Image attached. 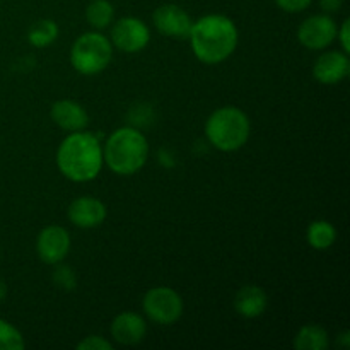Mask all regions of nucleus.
<instances>
[{
    "label": "nucleus",
    "mask_w": 350,
    "mask_h": 350,
    "mask_svg": "<svg viewBox=\"0 0 350 350\" xmlns=\"http://www.w3.org/2000/svg\"><path fill=\"white\" fill-rule=\"evenodd\" d=\"M188 40L202 64L215 65L234 53L239 40L238 27L228 16L208 14L191 24Z\"/></svg>",
    "instance_id": "f257e3e1"
},
{
    "label": "nucleus",
    "mask_w": 350,
    "mask_h": 350,
    "mask_svg": "<svg viewBox=\"0 0 350 350\" xmlns=\"http://www.w3.org/2000/svg\"><path fill=\"white\" fill-rule=\"evenodd\" d=\"M103 147L92 133L70 132L62 140L57 152V166L67 180L75 183L91 181L103 170Z\"/></svg>",
    "instance_id": "f03ea898"
},
{
    "label": "nucleus",
    "mask_w": 350,
    "mask_h": 350,
    "mask_svg": "<svg viewBox=\"0 0 350 350\" xmlns=\"http://www.w3.org/2000/svg\"><path fill=\"white\" fill-rule=\"evenodd\" d=\"M149 156L146 135L132 126L115 130L106 140L103 159L113 173L130 176L142 170Z\"/></svg>",
    "instance_id": "7ed1b4c3"
},
{
    "label": "nucleus",
    "mask_w": 350,
    "mask_h": 350,
    "mask_svg": "<svg viewBox=\"0 0 350 350\" xmlns=\"http://www.w3.org/2000/svg\"><path fill=\"white\" fill-rule=\"evenodd\" d=\"M250 118L236 106H224L212 113L205 123V135L211 146L222 152L241 149L250 139Z\"/></svg>",
    "instance_id": "20e7f679"
},
{
    "label": "nucleus",
    "mask_w": 350,
    "mask_h": 350,
    "mask_svg": "<svg viewBox=\"0 0 350 350\" xmlns=\"http://www.w3.org/2000/svg\"><path fill=\"white\" fill-rule=\"evenodd\" d=\"M113 57V44L105 34L84 33L70 48V64L79 74L96 75L105 70Z\"/></svg>",
    "instance_id": "39448f33"
},
{
    "label": "nucleus",
    "mask_w": 350,
    "mask_h": 350,
    "mask_svg": "<svg viewBox=\"0 0 350 350\" xmlns=\"http://www.w3.org/2000/svg\"><path fill=\"white\" fill-rule=\"evenodd\" d=\"M142 308L150 321L167 327L176 323L183 314V299L171 287H154L144 296Z\"/></svg>",
    "instance_id": "423d86ee"
},
{
    "label": "nucleus",
    "mask_w": 350,
    "mask_h": 350,
    "mask_svg": "<svg viewBox=\"0 0 350 350\" xmlns=\"http://www.w3.org/2000/svg\"><path fill=\"white\" fill-rule=\"evenodd\" d=\"M109 41L125 53H139L149 44L150 31L139 17H122L113 26Z\"/></svg>",
    "instance_id": "0eeeda50"
},
{
    "label": "nucleus",
    "mask_w": 350,
    "mask_h": 350,
    "mask_svg": "<svg viewBox=\"0 0 350 350\" xmlns=\"http://www.w3.org/2000/svg\"><path fill=\"white\" fill-rule=\"evenodd\" d=\"M337 24L328 14H317L301 23L297 40L310 50H323L337 38Z\"/></svg>",
    "instance_id": "6e6552de"
},
{
    "label": "nucleus",
    "mask_w": 350,
    "mask_h": 350,
    "mask_svg": "<svg viewBox=\"0 0 350 350\" xmlns=\"http://www.w3.org/2000/svg\"><path fill=\"white\" fill-rule=\"evenodd\" d=\"M152 23L159 33L164 36L174 38V40H187L190 36L191 17L185 9L174 3H164L157 7L152 14Z\"/></svg>",
    "instance_id": "1a4fd4ad"
},
{
    "label": "nucleus",
    "mask_w": 350,
    "mask_h": 350,
    "mask_svg": "<svg viewBox=\"0 0 350 350\" xmlns=\"http://www.w3.org/2000/svg\"><path fill=\"white\" fill-rule=\"evenodd\" d=\"M36 250L40 258L48 265H57L70 250V234L60 226H46L41 229L36 239Z\"/></svg>",
    "instance_id": "9d476101"
},
{
    "label": "nucleus",
    "mask_w": 350,
    "mask_h": 350,
    "mask_svg": "<svg viewBox=\"0 0 350 350\" xmlns=\"http://www.w3.org/2000/svg\"><path fill=\"white\" fill-rule=\"evenodd\" d=\"M350 72V60L345 51H327L313 65V75L320 84H337Z\"/></svg>",
    "instance_id": "9b49d317"
},
{
    "label": "nucleus",
    "mask_w": 350,
    "mask_h": 350,
    "mask_svg": "<svg viewBox=\"0 0 350 350\" xmlns=\"http://www.w3.org/2000/svg\"><path fill=\"white\" fill-rule=\"evenodd\" d=\"M106 205L94 197H81L68 207V219L81 229L98 228L106 219Z\"/></svg>",
    "instance_id": "f8f14e48"
},
{
    "label": "nucleus",
    "mask_w": 350,
    "mask_h": 350,
    "mask_svg": "<svg viewBox=\"0 0 350 350\" xmlns=\"http://www.w3.org/2000/svg\"><path fill=\"white\" fill-rule=\"evenodd\" d=\"M147 334V325L140 314L125 311L120 313L111 323V335L118 344L137 345L144 340Z\"/></svg>",
    "instance_id": "ddd939ff"
},
{
    "label": "nucleus",
    "mask_w": 350,
    "mask_h": 350,
    "mask_svg": "<svg viewBox=\"0 0 350 350\" xmlns=\"http://www.w3.org/2000/svg\"><path fill=\"white\" fill-rule=\"evenodd\" d=\"M51 120L67 132H81L89 125V115L77 101L60 99L51 106Z\"/></svg>",
    "instance_id": "4468645a"
},
{
    "label": "nucleus",
    "mask_w": 350,
    "mask_h": 350,
    "mask_svg": "<svg viewBox=\"0 0 350 350\" xmlns=\"http://www.w3.org/2000/svg\"><path fill=\"white\" fill-rule=\"evenodd\" d=\"M269 306V296L258 286H245L236 293L234 308L241 317L258 318Z\"/></svg>",
    "instance_id": "2eb2a0df"
},
{
    "label": "nucleus",
    "mask_w": 350,
    "mask_h": 350,
    "mask_svg": "<svg viewBox=\"0 0 350 350\" xmlns=\"http://www.w3.org/2000/svg\"><path fill=\"white\" fill-rule=\"evenodd\" d=\"M294 347L297 350H325L328 347L327 330L318 325H306L296 335Z\"/></svg>",
    "instance_id": "dca6fc26"
},
{
    "label": "nucleus",
    "mask_w": 350,
    "mask_h": 350,
    "mask_svg": "<svg viewBox=\"0 0 350 350\" xmlns=\"http://www.w3.org/2000/svg\"><path fill=\"white\" fill-rule=\"evenodd\" d=\"M306 238L314 250H327L337 241V229L328 221H314L308 228Z\"/></svg>",
    "instance_id": "f3484780"
},
{
    "label": "nucleus",
    "mask_w": 350,
    "mask_h": 350,
    "mask_svg": "<svg viewBox=\"0 0 350 350\" xmlns=\"http://www.w3.org/2000/svg\"><path fill=\"white\" fill-rule=\"evenodd\" d=\"M58 33H60V29H58V24L55 21L41 19L31 26L29 33H27V40L34 48H44L55 43Z\"/></svg>",
    "instance_id": "a211bd4d"
},
{
    "label": "nucleus",
    "mask_w": 350,
    "mask_h": 350,
    "mask_svg": "<svg viewBox=\"0 0 350 350\" xmlns=\"http://www.w3.org/2000/svg\"><path fill=\"white\" fill-rule=\"evenodd\" d=\"M115 9L108 0H92L85 9V19L96 29H105L113 23Z\"/></svg>",
    "instance_id": "6ab92c4d"
},
{
    "label": "nucleus",
    "mask_w": 350,
    "mask_h": 350,
    "mask_svg": "<svg viewBox=\"0 0 350 350\" xmlns=\"http://www.w3.org/2000/svg\"><path fill=\"white\" fill-rule=\"evenodd\" d=\"M24 347L23 334L9 321L0 320V350H23Z\"/></svg>",
    "instance_id": "aec40b11"
},
{
    "label": "nucleus",
    "mask_w": 350,
    "mask_h": 350,
    "mask_svg": "<svg viewBox=\"0 0 350 350\" xmlns=\"http://www.w3.org/2000/svg\"><path fill=\"white\" fill-rule=\"evenodd\" d=\"M58 265V263H57ZM53 282L57 284L60 289L72 291L77 286V277H75L74 270L67 265H58L53 272Z\"/></svg>",
    "instance_id": "412c9836"
},
{
    "label": "nucleus",
    "mask_w": 350,
    "mask_h": 350,
    "mask_svg": "<svg viewBox=\"0 0 350 350\" xmlns=\"http://www.w3.org/2000/svg\"><path fill=\"white\" fill-rule=\"evenodd\" d=\"M79 350H113V345L99 335H91L77 344Z\"/></svg>",
    "instance_id": "4be33fe9"
},
{
    "label": "nucleus",
    "mask_w": 350,
    "mask_h": 350,
    "mask_svg": "<svg viewBox=\"0 0 350 350\" xmlns=\"http://www.w3.org/2000/svg\"><path fill=\"white\" fill-rule=\"evenodd\" d=\"M311 2H313V0H275V3L280 7V9L291 14L303 12L304 9L310 7Z\"/></svg>",
    "instance_id": "5701e85b"
},
{
    "label": "nucleus",
    "mask_w": 350,
    "mask_h": 350,
    "mask_svg": "<svg viewBox=\"0 0 350 350\" xmlns=\"http://www.w3.org/2000/svg\"><path fill=\"white\" fill-rule=\"evenodd\" d=\"M349 26H350V21L345 19L344 23H342L340 29H337V38H338V41H340L342 51H345V53H349V51H350V31H349Z\"/></svg>",
    "instance_id": "b1692460"
},
{
    "label": "nucleus",
    "mask_w": 350,
    "mask_h": 350,
    "mask_svg": "<svg viewBox=\"0 0 350 350\" xmlns=\"http://www.w3.org/2000/svg\"><path fill=\"white\" fill-rule=\"evenodd\" d=\"M320 5L328 14L338 12L342 9V5H344V0H320Z\"/></svg>",
    "instance_id": "393cba45"
},
{
    "label": "nucleus",
    "mask_w": 350,
    "mask_h": 350,
    "mask_svg": "<svg viewBox=\"0 0 350 350\" xmlns=\"http://www.w3.org/2000/svg\"><path fill=\"white\" fill-rule=\"evenodd\" d=\"M338 342H340L344 347H349V345H350V334H349V332H344V334L340 335V338H338Z\"/></svg>",
    "instance_id": "a878e982"
},
{
    "label": "nucleus",
    "mask_w": 350,
    "mask_h": 350,
    "mask_svg": "<svg viewBox=\"0 0 350 350\" xmlns=\"http://www.w3.org/2000/svg\"><path fill=\"white\" fill-rule=\"evenodd\" d=\"M5 294H7V286L3 284V280H0V301L5 299Z\"/></svg>",
    "instance_id": "bb28decb"
}]
</instances>
